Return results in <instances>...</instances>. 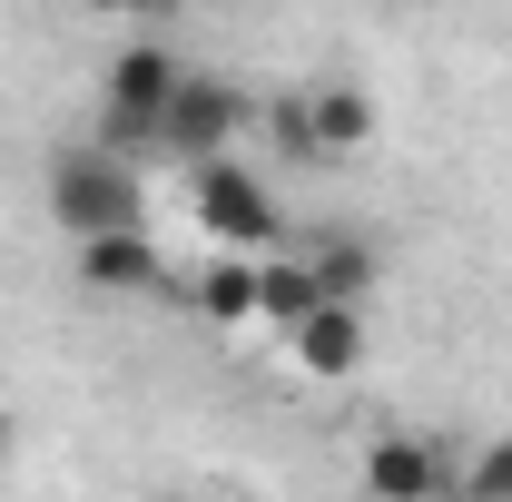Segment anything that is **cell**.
<instances>
[{"label": "cell", "mask_w": 512, "mask_h": 502, "mask_svg": "<svg viewBox=\"0 0 512 502\" xmlns=\"http://www.w3.org/2000/svg\"><path fill=\"white\" fill-rule=\"evenodd\" d=\"M50 217H60L69 237H109V227H138L148 217V188H138V168H128L119 148L79 138V148L50 158Z\"/></svg>", "instance_id": "cell-1"}, {"label": "cell", "mask_w": 512, "mask_h": 502, "mask_svg": "<svg viewBox=\"0 0 512 502\" xmlns=\"http://www.w3.org/2000/svg\"><path fill=\"white\" fill-rule=\"evenodd\" d=\"M197 217H207V237L227 256H266L276 227H286V217H276V188H266L256 168H237V158H207V168H197Z\"/></svg>", "instance_id": "cell-2"}, {"label": "cell", "mask_w": 512, "mask_h": 502, "mask_svg": "<svg viewBox=\"0 0 512 502\" xmlns=\"http://www.w3.org/2000/svg\"><path fill=\"white\" fill-rule=\"evenodd\" d=\"M227 138H247V89H227V79H178V99L158 109V158H188V168H207V158H227Z\"/></svg>", "instance_id": "cell-3"}, {"label": "cell", "mask_w": 512, "mask_h": 502, "mask_svg": "<svg viewBox=\"0 0 512 502\" xmlns=\"http://www.w3.org/2000/svg\"><path fill=\"white\" fill-rule=\"evenodd\" d=\"M365 493L375 502H444V453L424 434H375L365 443Z\"/></svg>", "instance_id": "cell-4"}, {"label": "cell", "mask_w": 512, "mask_h": 502, "mask_svg": "<svg viewBox=\"0 0 512 502\" xmlns=\"http://www.w3.org/2000/svg\"><path fill=\"white\" fill-rule=\"evenodd\" d=\"M79 286H89V296H148V286H158V247H148L138 227L79 237Z\"/></svg>", "instance_id": "cell-5"}, {"label": "cell", "mask_w": 512, "mask_h": 502, "mask_svg": "<svg viewBox=\"0 0 512 502\" xmlns=\"http://www.w3.org/2000/svg\"><path fill=\"white\" fill-rule=\"evenodd\" d=\"M296 335V355H306V375H355L365 365V325H355V306L345 296H325L306 325H286Z\"/></svg>", "instance_id": "cell-6"}, {"label": "cell", "mask_w": 512, "mask_h": 502, "mask_svg": "<svg viewBox=\"0 0 512 502\" xmlns=\"http://www.w3.org/2000/svg\"><path fill=\"white\" fill-rule=\"evenodd\" d=\"M306 128H316V158H355V148L375 138V99L335 79V89H316V99H306Z\"/></svg>", "instance_id": "cell-7"}, {"label": "cell", "mask_w": 512, "mask_h": 502, "mask_svg": "<svg viewBox=\"0 0 512 502\" xmlns=\"http://www.w3.org/2000/svg\"><path fill=\"white\" fill-rule=\"evenodd\" d=\"M316 306H325V286L306 256H256V315L266 325H306Z\"/></svg>", "instance_id": "cell-8"}, {"label": "cell", "mask_w": 512, "mask_h": 502, "mask_svg": "<svg viewBox=\"0 0 512 502\" xmlns=\"http://www.w3.org/2000/svg\"><path fill=\"white\" fill-rule=\"evenodd\" d=\"M306 266H316V286H325V296H345V306L375 286V247H365V237H325Z\"/></svg>", "instance_id": "cell-9"}, {"label": "cell", "mask_w": 512, "mask_h": 502, "mask_svg": "<svg viewBox=\"0 0 512 502\" xmlns=\"http://www.w3.org/2000/svg\"><path fill=\"white\" fill-rule=\"evenodd\" d=\"M197 306L217 315V325H247V315H256V256H227V266L197 286Z\"/></svg>", "instance_id": "cell-10"}, {"label": "cell", "mask_w": 512, "mask_h": 502, "mask_svg": "<svg viewBox=\"0 0 512 502\" xmlns=\"http://www.w3.org/2000/svg\"><path fill=\"white\" fill-rule=\"evenodd\" d=\"M463 502H512V434L503 443H483L473 463H463V483H453Z\"/></svg>", "instance_id": "cell-11"}, {"label": "cell", "mask_w": 512, "mask_h": 502, "mask_svg": "<svg viewBox=\"0 0 512 502\" xmlns=\"http://www.w3.org/2000/svg\"><path fill=\"white\" fill-rule=\"evenodd\" d=\"M266 128H276V148H286V158H316V128H306V99L266 109Z\"/></svg>", "instance_id": "cell-12"}, {"label": "cell", "mask_w": 512, "mask_h": 502, "mask_svg": "<svg viewBox=\"0 0 512 502\" xmlns=\"http://www.w3.org/2000/svg\"><path fill=\"white\" fill-rule=\"evenodd\" d=\"M89 10H138V0H89Z\"/></svg>", "instance_id": "cell-13"}]
</instances>
